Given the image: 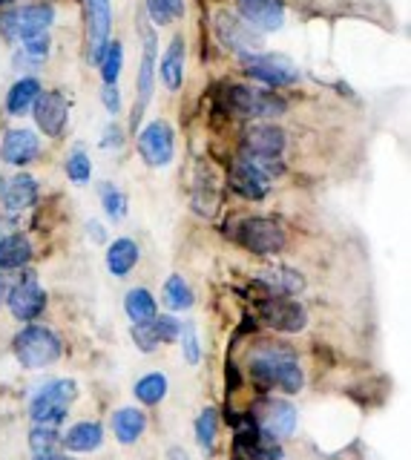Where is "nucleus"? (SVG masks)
Returning a JSON list of instances; mask_svg holds the SVG:
<instances>
[{
    "label": "nucleus",
    "mask_w": 411,
    "mask_h": 460,
    "mask_svg": "<svg viewBox=\"0 0 411 460\" xmlns=\"http://www.w3.org/2000/svg\"><path fill=\"white\" fill-rule=\"evenodd\" d=\"M242 21L257 32H276L285 23V4L282 0H236Z\"/></svg>",
    "instance_id": "nucleus-17"
},
{
    "label": "nucleus",
    "mask_w": 411,
    "mask_h": 460,
    "mask_svg": "<svg viewBox=\"0 0 411 460\" xmlns=\"http://www.w3.org/2000/svg\"><path fill=\"white\" fill-rule=\"evenodd\" d=\"M6 305L18 323H32L47 311V291L38 285L35 273H21L15 291L9 294Z\"/></svg>",
    "instance_id": "nucleus-13"
},
{
    "label": "nucleus",
    "mask_w": 411,
    "mask_h": 460,
    "mask_svg": "<svg viewBox=\"0 0 411 460\" xmlns=\"http://www.w3.org/2000/svg\"><path fill=\"white\" fill-rule=\"evenodd\" d=\"M224 107H228V112L248 121L276 119V115L288 110V104L279 95L259 90V86H242V84H233L224 90Z\"/></svg>",
    "instance_id": "nucleus-3"
},
{
    "label": "nucleus",
    "mask_w": 411,
    "mask_h": 460,
    "mask_svg": "<svg viewBox=\"0 0 411 460\" xmlns=\"http://www.w3.org/2000/svg\"><path fill=\"white\" fill-rule=\"evenodd\" d=\"M257 279L271 291V296H293L305 288L302 273H296L285 265H274V268H262L257 270Z\"/></svg>",
    "instance_id": "nucleus-22"
},
{
    "label": "nucleus",
    "mask_w": 411,
    "mask_h": 460,
    "mask_svg": "<svg viewBox=\"0 0 411 460\" xmlns=\"http://www.w3.org/2000/svg\"><path fill=\"white\" fill-rule=\"evenodd\" d=\"M138 155L144 158L150 167H167L176 155V133L164 119L150 121L138 133Z\"/></svg>",
    "instance_id": "nucleus-7"
},
{
    "label": "nucleus",
    "mask_w": 411,
    "mask_h": 460,
    "mask_svg": "<svg viewBox=\"0 0 411 460\" xmlns=\"http://www.w3.org/2000/svg\"><path fill=\"white\" fill-rule=\"evenodd\" d=\"M12 4H18V0H0V6H12Z\"/></svg>",
    "instance_id": "nucleus-50"
},
{
    "label": "nucleus",
    "mask_w": 411,
    "mask_h": 460,
    "mask_svg": "<svg viewBox=\"0 0 411 460\" xmlns=\"http://www.w3.org/2000/svg\"><path fill=\"white\" fill-rule=\"evenodd\" d=\"M242 66L250 78H257L267 86H291L302 78V72L296 69L293 61H288L285 55H265V52H257V55H248L242 58Z\"/></svg>",
    "instance_id": "nucleus-10"
},
{
    "label": "nucleus",
    "mask_w": 411,
    "mask_h": 460,
    "mask_svg": "<svg viewBox=\"0 0 411 460\" xmlns=\"http://www.w3.org/2000/svg\"><path fill=\"white\" fill-rule=\"evenodd\" d=\"M83 32H87V58L98 64L112 32V6L109 0H83Z\"/></svg>",
    "instance_id": "nucleus-11"
},
{
    "label": "nucleus",
    "mask_w": 411,
    "mask_h": 460,
    "mask_svg": "<svg viewBox=\"0 0 411 460\" xmlns=\"http://www.w3.org/2000/svg\"><path fill=\"white\" fill-rule=\"evenodd\" d=\"M0 199H4V208L9 213H21L26 208H32L38 201V181L30 176V172H18L9 181H0Z\"/></svg>",
    "instance_id": "nucleus-20"
},
{
    "label": "nucleus",
    "mask_w": 411,
    "mask_h": 460,
    "mask_svg": "<svg viewBox=\"0 0 411 460\" xmlns=\"http://www.w3.org/2000/svg\"><path fill=\"white\" fill-rule=\"evenodd\" d=\"M236 242L257 256H274L285 248V230L267 216H248L236 225Z\"/></svg>",
    "instance_id": "nucleus-5"
},
{
    "label": "nucleus",
    "mask_w": 411,
    "mask_h": 460,
    "mask_svg": "<svg viewBox=\"0 0 411 460\" xmlns=\"http://www.w3.org/2000/svg\"><path fill=\"white\" fill-rule=\"evenodd\" d=\"M138 259H141L138 244L133 239L121 236V239H116L107 248V270L116 279H121V277H127V273H130L138 265Z\"/></svg>",
    "instance_id": "nucleus-24"
},
{
    "label": "nucleus",
    "mask_w": 411,
    "mask_h": 460,
    "mask_svg": "<svg viewBox=\"0 0 411 460\" xmlns=\"http://www.w3.org/2000/svg\"><path fill=\"white\" fill-rule=\"evenodd\" d=\"M64 167H66V176H69V181H73V184H87V181H90L92 164H90V155L83 153L81 147L69 153V158H66V164H64Z\"/></svg>",
    "instance_id": "nucleus-39"
},
{
    "label": "nucleus",
    "mask_w": 411,
    "mask_h": 460,
    "mask_svg": "<svg viewBox=\"0 0 411 460\" xmlns=\"http://www.w3.org/2000/svg\"><path fill=\"white\" fill-rule=\"evenodd\" d=\"M32 460H75V457H69V455H47V457H32Z\"/></svg>",
    "instance_id": "nucleus-49"
},
{
    "label": "nucleus",
    "mask_w": 411,
    "mask_h": 460,
    "mask_svg": "<svg viewBox=\"0 0 411 460\" xmlns=\"http://www.w3.org/2000/svg\"><path fill=\"white\" fill-rule=\"evenodd\" d=\"M87 236H90V242H95V244H104V242H107V230H104L101 222H87Z\"/></svg>",
    "instance_id": "nucleus-46"
},
{
    "label": "nucleus",
    "mask_w": 411,
    "mask_h": 460,
    "mask_svg": "<svg viewBox=\"0 0 411 460\" xmlns=\"http://www.w3.org/2000/svg\"><path fill=\"white\" fill-rule=\"evenodd\" d=\"M55 21V9L49 4H30L0 12V35L12 43H23L30 38L47 35V29Z\"/></svg>",
    "instance_id": "nucleus-4"
},
{
    "label": "nucleus",
    "mask_w": 411,
    "mask_h": 460,
    "mask_svg": "<svg viewBox=\"0 0 411 460\" xmlns=\"http://www.w3.org/2000/svg\"><path fill=\"white\" fill-rule=\"evenodd\" d=\"M288 147L285 129L276 124H250L242 133V155L279 158Z\"/></svg>",
    "instance_id": "nucleus-14"
},
{
    "label": "nucleus",
    "mask_w": 411,
    "mask_h": 460,
    "mask_svg": "<svg viewBox=\"0 0 411 460\" xmlns=\"http://www.w3.org/2000/svg\"><path fill=\"white\" fill-rule=\"evenodd\" d=\"M12 354H15V359L23 368L40 371L58 363L64 354V342L47 325H26L12 340Z\"/></svg>",
    "instance_id": "nucleus-1"
},
{
    "label": "nucleus",
    "mask_w": 411,
    "mask_h": 460,
    "mask_svg": "<svg viewBox=\"0 0 411 460\" xmlns=\"http://www.w3.org/2000/svg\"><path fill=\"white\" fill-rule=\"evenodd\" d=\"M124 311L133 320V325H144L159 316V302H155V296L147 288H133V291L124 296Z\"/></svg>",
    "instance_id": "nucleus-27"
},
{
    "label": "nucleus",
    "mask_w": 411,
    "mask_h": 460,
    "mask_svg": "<svg viewBox=\"0 0 411 460\" xmlns=\"http://www.w3.org/2000/svg\"><path fill=\"white\" fill-rule=\"evenodd\" d=\"M18 273L15 270H0V302H6L9 294L15 291V285H18Z\"/></svg>",
    "instance_id": "nucleus-45"
},
{
    "label": "nucleus",
    "mask_w": 411,
    "mask_h": 460,
    "mask_svg": "<svg viewBox=\"0 0 411 460\" xmlns=\"http://www.w3.org/2000/svg\"><path fill=\"white\" fill-rule=\"evenodd\" d=\"M121 147H124V129L116 121H109L101 133V150H121Z\"/></svg>",
    "instance_id": "nucleus-43"
},
{
    "label": "nucleus",
    "mask_w": 411,
    "mask_h": 460,
    "mask_svg": "<svg viewBox=\"0 0 411 460\" xmlns=\"http://www.w3.org/2000/svg\"><path fill=\"white\" fill-rule=\"evenodd\" d=\"M78 397V385L75 380L69 377H58V380H49L44 383L35 392V397L30 400V417L35 426H52L58 429L69 409H73V402Z\"/></svg>",
    "instance_id": "nucleus-2"
},
{
    "label": "nucleus",
    "mask_w": 411,
    "mask_h": 460,
    "mask_svg": "<svg viewBox=\"0 0 411 460\" xmlns=\"http://www.w3.org/2000/svg\"><path fill=\"white\" fill-rule=\"evenodd\" d=\"M159 78L170 93H176L184 81V38H173L159 64Z\"/></svg>",
    "instance_id": "nucleus-25"
},
{
    "label": "nucleus",
    "mask_w": 411,
    "mask_h": 460,
    "mask_svg": "<svg viewBox=\"0 0 411 460\" xmlns=\"http://www.w3.org/2000/svg\"><path fill=\"white\" fill-rule=\"evenodd\" d=\"M228 184H231V190L236 196H242L248 201H259V199L267 196V190H271V179L262 176V172L250 162H245V158H239V162L231 164Z\"/></svg>",
    "instance_id": "nucleus-18"
},
{
    "label": "nucleus",
    "mask_w": 411,
    "mask_h": 460,
    "mask_svg": "<svg viewBox=\"0 0 411 460\" xmlns=\"http://www.w3.org/2000/svg\"><path fill=\"white\" fill-rule=\"evenodd\" d=\"M167 377L162 371H147L144 377H138L136 385H133V394L136 400L141 402V406H159V402L167 397Z\"/></svg>",
    "instance_id": "nucleus-30"
},
{
    "label": "nucleus",
    "mask_w": 411,
    "mask_h": 460,
    "mask_svg": "<svg viewBox=\"0 0 411 460\" xmlns=\"http://www.w3.org/2000/svg\"><path fill=\"white\" fill-rule=\"evenodd\" d=\"M144 14H150L153 23L167 26L184 14V0H144Z\"/></svg>",
    "instance_id": "nucleus-37"
},
{
    "label": "nucleus",
    "mask_w": 411,
    "mask_h": 460,
    "mask_svg": "<svg viewBox=\"0 0 411 460\" xmlns=\"http://www.w3.org/2000/svg\"><path fill=\"white\" fill-rule=\"evenodd\" d=\"M181 354H184V363L188 366H198V359H202V345H198V331L196 325H181Z\"/></svg>",
    "instance_id": "nucleus-40"
},
{
    "label": "nucleus",
    "mask_w": 411,
    "mask_h": 460,
    "mask_svg": "<svg viewBox=\"0 0 411 460\" xmlns=\"http://www.w3.org/2000/svg\"><path fill=\"white\" fill-rule=\"evenodd\" d=\"M138 35H141V47H144V58H141V66H138V98H136V107H133V129H138L141 115H144L150 98H153V84H155V49H159V38H155L153 26L147 23V14L138 12Z\"/></svg>",
    "instance_id": "nucleus-6"
},
{
    "label": "nucleus",
    "mask_w": 411,
    "mask_h": 460,
    "mask_svg": "<svg viewBox=\"0 0 411 460\" xmlns=\"http://www.w3.org/2000/svg\"><path fill=\"white\" fill-rule=\"evenodd\" d=\"M40 155V141L32 129H9L0 144V158L12 167H26Z\"/></svg>",
    "instance_id": "nucleus-19"
},
{
    "label": "nucleus",
    "mask_w": 411,
    "mask_h": 460,
    "mask_svg": "<svg viewBox=\"0 0 411 460\" xmlns=\"http://www.w3.org/2000/svg\"><path fill=\"white\" fill-rule=\"evenodd\" d=\"M162 299H164V308L167 311H190L193 302H196L193 288L188 285V279H181V277H170L164 282Z\"/></svg>",
    "instance_id": "nucleus-31"
},
{
    "label": "nucleus",
    "mask_w": 411,
    "mask_h": 460,
    "mask_svg": "<svg viewBox=\"0 0 411 460\" xmlns=\"http://www.w3.org/2000/svg\"><path fill=\"white\" fill-rule=\"evenodd\" d=\"M32 259V242L23 234H12L0 239V270H21Z\"/></svg>",
    "instance_id": "nucleus-26"
},
{
    "label": "nucleus",
    "mask_w": 411,
    "mask_h": 460,
    "mask_svg": "<svg viewBox=\"0 0 411 460\" xmlns=\"http://www.w3.org/2000/svg\"><path fill=\"white\" fill-rule=\"evenodd\" d=\"M40 93H44V90H40V81L38 78H21L9 90V95H6V110H9V115H26V112L35 107V101H38Z\"/></svg>",
    "instance_id": "nucleus-29"
},
{
    "label": "nucleus",
    "mask_w": 411,
    "mask_h": 460,
    "mask_svg": "<svg viewBox=\"0 0 411 460\" xmlns=\"http://www.w3.org/2000/svg\"><path fill=\"white\" fill-rule=\"evenodd\" d=\"M219 208V190L214 181V172H207L205 167H198L196 184H193V210L202 216H214Z\"/></svg>",
    "instance_id": "nucleus-28"
},
{
    "label": "nucleus",
    "mask_w": 411,
    "mask_h": 460,
    "mask_svg": "<svg viewBox=\"0 0 411 460\" xmlns=\"http://www.w3.org/2000/svg\"><path fill=\"white\" fill-rule=\"evenodd\" d=\"M150 325H153V334L159 342H176L179 334H181V323L176 320V316H170V314L155 316Z\"/></svg>",
    "instance_id": "nucleus-41"
},
{
    "label": "nucleus",
    "mask_w": 411,
    "mask_h": 460,
    "mask_svg": "<svg viewBox=\"0 0 411 460\" xmlns=\"http://www.w3.org/2000/svg\"><path fill=\"white\" fill-rule=\"evenodd\" d=\"M167 460H190V455H188V449H184V446H170V449H167Z\"/></svg>",
    "instance_id": "nucleus-48"
},
{
    "label": "nucleus",
    "mask_w": 411,
    "mask_h": 460,
    "mask_svg": "<svg viewBox=\"0 0 411 460\" xmlns=\"http://www.w3.org/2000/svg\"><path fill=\"white\" fill-rule=\"evenodd\" d=\"M130 337H133L136 349H138L141 354H153L155 349H159V340H155L153 325H150V323H144V325H133Z\"/></svg>",
    "instance_id": "nucleus-42"
},
{
    "label": "nucleus",
    "mask_w": 411,
    "mask_h": 460,
    "mask_svg": "<svg viewBox=\"0 0 411 460\" xmlns=\"http://www.w3.org/2000/svg\"><path fill=\"white\" fill-rule=\"evenodd\" d=\"M296 420H300V414H296V406L291 400H262V406L253 411V423L262 431L265 438L271 440H285L296 431Z\"/></svg>",
    "instance_id": "nucleus-9"
},
{
    "label": "nucleus",
    "mask_w": 411,
    "mask_h": 460,
    "mask_svg": "<svg viewBox=\"0 0 411 460\" xmlns=\"http://www.w3.org/2000/svg\"><path fill=\"white\" fill-rule=\"evenodd\" d=\"M274 385H279L285 394L302 392V385H305V374H302V368H300V359H291V363H282V366L274 371Z\"/></svg>",
    "instance_id": "nucleus-38"
},
{
    "label": "nucleus",
    "mask_w": 411,
    "mask_h": 460,
    "mask_svg": "<svg viewBox=\"0 0 411 460\" xmlns=\"http://www.w3.org/2000/svg\"><path fill=\"white\" fill-rule=\"evenodd\" d=\"M101 104L107 107L109 115H118L121 110V90L116 84H104V90H101Z\"/></svg>",
    "instance_id": "nucleus-44"
},
{
    "label": "nucleus",
    "mask_w": 411,
    "mask_h": 460,
    "mask_svg": "<svg viewBox=\"0 0 411 460\" xmlns=\"http://www.w3.org/2000/svg\"><path fill=\"white\" fill-rule=\"evenodd\" d=\"M101 443H104V426L95 423V420H81L75 426H69L66 435L61 438L64 449L66 452H78V455L101 449Z\"/></svg>",
    "instance_id": "nucleus-21"
},
{
    "label": "nucleus",
    "mask_w": 411,
    "mask_h": 460,
    "mask_svg": "<svg viewBox=\"0 0 411 460\" xmlns=\"http://www.w3.org/2000/svg\"><path fill=\"white\" fill-rule=\"evenodd\" d=\"M30 449H32V457L58 455V449H61L58 429H52V426H35L30 431Z\"/></svg>",
    "instance_id": "nucleus-35"
},
{
    "label": "nucleus",
    "mask_w": 411,
    "mask_h": 460,
    "mask_svg": "<svg viewBox=\"0 0 411 460\" xmlns=\"http://www.w3.org/2000/svg\"><path fill=\"white\" fill-rule=\"evenodd\" d=\"M144 429H147V417L141 409L124 406L112 414V435H116V440L124 446H133L141 435H144Z\"/></svg>",
    "instance_id": "nucleus-23"
},
{
    "label": "nucleus",
    "mask_w": 411,
    "mask_h": 460,
    "mask_svg": "<svg viewBox=\"0 0 411 460\" xmlns=\"http://www.w3.org/2000/svg\"><path fill=\"white\" fill-rule=\"evenodd\" d=\"M98 199H101V208L112 222L127 219V213H130V201H127V196L118 190L116 184H109V181L98 184Z\"/></svg>",
    "instance_id": "nucleus-33"
},
{
    "label": "nucleus",
    "mask_w": 411,
    "mask_h": 460,
    "mask_svg": "<svg viewBox=\"0 0 411 460\" xmlns=\"http://www.w3.org/2000/svg\"><path fill=\"white\" fill-rule=\"evenodd\" d=\"M32 112H35V124L40 127V133L49 138H58L69 119V98L61 90L40 93Z\"/></svg>",
    "instance_id": "nucleus-15"
},
{
    "label": "nucleus",
    "mask_w": 411,
    "mask_h": 460,
    "mask_svg": "<svg viewBox=\"0 0 411 460\" xmlns=\"http://www.w3.org/2000/svg\"><path fill=\"white\" fill-rule=\"evenodd\" d=\"M233 446H236L239 460H282L279 440L265 438L257 429V423H253V417H248V423H239Z\"/></svg>",
    "instance_id": "nucleus-16"
},
{
    "label": "nucleus",
    "mask_w": 411,
    "mask_h": 460,
    "mask_svg": "<svg viewBox=\"0 0 411 460\" xmlns=\"http://www.w3.org/2000/svg\"><path fill=\"white\" fill-rule=\"evenodd\" d=\"M49 58V35H38L21 43V52H15V69H35Z\"/></svg>",
    "instance_id": "nucleus-32"
},
{
    "label": "nucleus",
    "mask_w": 411,
    "mask_h": 460,
    "mask_svg": "<svg viewBox=\"0 0 411 460\" xmlns=\"http://www.w3.org/2000/svg\"><path fill=\"white\" fill-rule=\"evenodd\" d=\"M219 435V411L216 409H202L196 417V443L202 446V452L210 455L214 452V443Z\"/></svg>",
    "instance_id": "nucleus-34"
},
{
    "label": "nucleus",
    "mask_w": 411,
    "mask_h": 460,
    "mask_svg": "<svg viewBox=\"0 0 411 460\" xmlns=\"http://www.w3.org/2000/svg\"><path fill=\"white\" fill-rule=\"evenodd\" d=\"M214 21H216V23H214V26H216V35H219V40H222L228 49L239 52L242 58L259 52V47H262L259 32H257L253 26H248L242 18H236L233 12H216V18H214Z\"/></svg>",
    "instance_id": "nucleus-12"
},
{
    "label": "nucleus",
    "mask_w": 411,
    "mask_h": 460,
    "mask_svg": "<svg viewBox=\"0 0 411 460\" xmlns=\"http://www.w3.org/2000/svg\"><path fill=\"white\" fill-rule=\"evenodd\" d=\"M98 66H101V78L104 84H116L121 75V66H124V47L118 40H109L101 58H98Z\"/></svg>",
    "instance_id": "nucleus-36"
},
{
    "label": "nucleus",
    "mask_w": 411,
    "mask_h": 460,
    "mask_svg": "<svg viewBox=\"0 0 411 460\" xmlns=\"http://www.w3.org/2000/svg\"><path fill=\"white\" fill-rule=\"evenodd\" d=\"M259 320L276 334H300L308 325V311L288 296H267L259 302Z\"/></svg>",
    "instance_id": "nucleus-8"
},
{
    "label": "nucleus",
    "mask_w": 411,
    "mask_h": 460,
    "mask_svg": "<svg viewBox=\"0 0 411 460\" xmlns=\"http://www.w3.org/2000/svg\"><path fill=\"white\" fill-rule=\"evenodd\" d=\"M15 234V216H0V239H6V236H12Z\"/></svg>",
    "instance_id": "nucleus-47"
}]
</instances>
